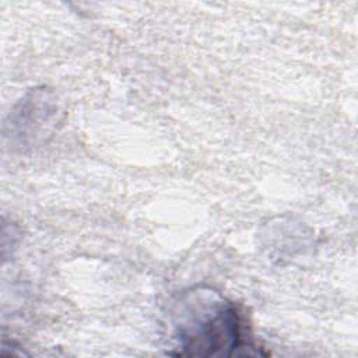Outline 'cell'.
<instances>
[{
	"label": "cell",
	"mask_w": 358,
	"mask_h": 358,
	"mask_svg": "<svg viewBox=\"0 0 358 358\" xmlns=\"http://www.w3.org/2000/svg\"><path fill=\"white\" fill-rule=\"evenodd\" d=\"M173 337L182 354L231 357L241 348V320L218 291L196 287L180 292L171 308Z\"/></svg>",
	"instance_id": "6da1fadb"
}]
</instances>
